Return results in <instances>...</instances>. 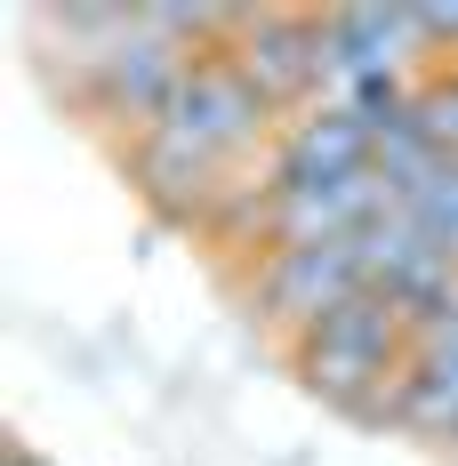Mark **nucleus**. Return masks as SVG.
<instances>
[{
    "mask_svg": "<svg viewBox=\"0 0 458 466\" xmlns=\"http://www.w3.org/2000/svg\"><path fill=\"white\" fill-rule=\"evenodd\" d=\"M411 354H418L411 314H402V306H386L378 289H362V298H354V306H338L330 322H314V329H298V338H290V370H298V386L321 394L330 410L362 419V426L386 419V394L402 386Z\"/></svg>",
    "mask_w": 458,
    "mask_h": 466,
    "instance_id": "nucleus-1",
    "label": "nucleus"
},
{
    "mask_svg": "<svg viewBox=\"0 0 458 466\" xmlns=\"http://www.w3.org/2000/svg\"><path fill=\"white\" fill-rule=\"evenodd\" d=\"M153 137L193 153V161H209V169H226V177H249V169L274 161L281 113L249 89V73L233 56H201L185 73V89L169 96V113L153 121Z\"/></svg>",
    "mask_w": 458,
    "mask_h": 466,
    "instance_id": "nucleus-2",
    "label": "nucleus"
},
{
    "mask_svg": "<svg viewBox=\"0 0 458 466\" xmlns=\"http://www.w3.org/2000/svg\"><path fill=\"white\" fill-rule=\"evenodd\" d=\"M226 56L249 73V89L266 96L281 121L330 96V41H321V8H241Z\"/></svg>",
    "mask_w": 458,
    "mask_h": 466,
    "instance_id": "nucleus-3",
    "label": "nucleus"
},
{
    "mask_svg": "<svg viewBox=\"0 0 458 466\" xmlns=\"http://www.w3.org/2000/svg\"><path fill=\"white\" fill-rule=\"evenodd\" d=\"M362 289H370L362 241H321V249H266V258H249V306H258L281 338L330 322V314L354 306Z\"/></svg>",
    "mask_w": 458,
    "mask_h": 466,
    "instance_id": "nucleus-4",
    "label": "nucleus"
},
{
    "mask_svg": "<svg viewBox=\"0 0 458 466\" xmlns=\"http://www.w3.org/2000/svg\"><path fill=\"white\" fill-rule=\"evenodd\" d=\"M266 169L274 177H362V169H378V121L338 105V96H321V105L281 121Z\"/></svg>",
    "mask_w": 458,
    "mask_h": 466,
    "instance_id": "nucleus-5",
    "label": "nucleus"
},
{
    "mask_svg": "<svg viewBox=\"0 0 458 466\" xmlns=\"http://www.w3.org/2000/svg\"><path fill=\"white\" fill-rule=\"evenodd\" d=\"M402 218L426 226V233H434V249H451V258H458V161L434 177V186H418L411 201H402Z\"/></svg>",
    "mask_w": 458,
    "mask_h": 466,
    "instance_id": "nucleus-6",
    "label": "nucleus"
},
{
    "mask_svg": "<svg viewBox=\"0 0 458 466\" xmlns=\"http://www.w3.org/2000/svg\"><path fill=\"white\" fill-rule=\"evenodd\" d=\"M0 466H48V459L33 451V442H8V459H0Z\"/></svg>",
    "mask_w": 458,
    "mask_h": 466,
    "instance_id": "nucleus-7",
    "label": "nucleus"
}]
</instances>
